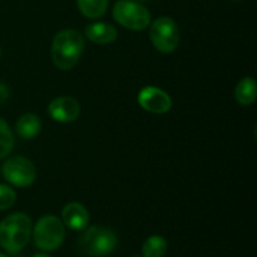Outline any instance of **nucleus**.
<instances>
[{"instance_id": "obj_1", "label": "nucleus", "mask_w": 257, "mask_h": 257, "mask_svg": "<svg viewBox=\"0 0 257 257\" xmlns=\"http://www.w3.org/2000/svg\"><path fill=\"white\" fill-rule=\"evenodd\" d=\"M84 36L75 29H63L57 32L51 41V60L62 69H72L81 59L84 51Z\"/></svg>"}, {"instance_id": "obj_2", "label": "nucleus", "mask_w": 257, "mask_h": 257, "mask_svg": "<svg viewBox=\"0 0 257 257\" xmlns=\"http://www.w3.org/2000/svg\"><path fill=\"white\" fill-rule=\"evenodd\" d=\"M33 223L27 214L14 212L0 221V247L6 254H18L32 238Z\"/></svg>"}, {"instance_id": "obj_3", "label": "nucleus", "mask_w": 257, "mask_h": 257, "mask_svg": "<svg viewBox=\"0 0 257 257\" xmlns=\"http://www.w3.org/2000/svg\"><path fill=\"white\" fill-rule=\"evenodd\" d=\"M119 245L117 235L104 226H87L77 239L78 251L86 257H107Z\"/></svg>"}, {"instance_id": "obj_4", "label": "nucleus", "mask_w": 257, "mask_h": 257, "mask_svg": "<svg viewBox=\"0 0 257 257\" xmlns=\"http://www.w3.org/2000/svg\"><path fill=\"white\" fill-rule=\"evenodd\" d=\"M32 236H33L35 247L38 250L44 253H50L62 247L66 232L60 218L54 215H44L35 223L32 229Z\"/></svg>"}, {"instance_id": "obj_5", "label": "nucleus", "mask_w": 257, "mask_h": 257, "mask_svg": "<svg viewBox=\"0 0 257 257\" xmlns=\"http://www.w3.org/2000/svg\"><path fill=\"white\" fill-rule=\"evenodd\" d=\"M113 18L122 27L137 32L148 29L152 21L149 9L134 0H117L113 6Z\"/></svg>"}, {"instance_id": "obj_6", "label": "nucleus", "mask_w": 257, "mask_h": 257, "mask_svg": "<svg viewBox=\"0 0 257 257\" xmlns=\"http://www.w3.org/2000/svg\"><path fill=\"white\" fill-rule=\"evenodd\" d=\"M149 39L157 51L173 53L181 41V32L176 21L170 17H160L149 24Z\"/></svg>"}, {"instance_id": "obj_7", "label": "nucleus", "mask_w": 257, "mask_h": 257, "mask_svg": "<svg viewBox=\"0 0 257 257\" xmlns=\"http://www.w3.org/2000/svg\"><path fill=\"white\" fill-rule=\"evenodd\" d=\"M2 175L8 185L17 188H27L36 181V167L30 160L17 155L8 158L3 163Z\"/></svg>"}, {"instance_id": "obj_8", "label": "nucleus", "mask_w": 257, "mask_h": 257, "mask_svg": "<svg viewBox=\"0 0 257 257\" xmlns=\"http://www.w3.org/2000/svg\"><path fill=\"white\" fill-rule=\"evenodd\" d=\"M137 101L145 111H149L152 114H164L170 111L173 105L172 96L166 90L155 86L143 87L137 95Z\"/></svg>"}, {"instance_id": "obj_9", "label": "nucleus", "mask_w": 257, "mask_h": 257, "mask_svg": "<svg viewBox=\"0 0 257 257\" xmlns=\"http://www.w3.org/2000/svg\"><path fill=\"white\" fill-rule=\"evenodd\" d=\"M48 116L59 123H71L80 116V102L72 96H57L48 104Z\"/></svg>"}, {"instance_id": "obj_10", "label": "nucleus", "mask_w": 257, "mask_h": 257, "mask_svg": "<svg viewBox=\"0 0 257 257\" xmlns=\"http://www.w3.org/2000/svg\"><path fill=\"white\" fill-rule=\"evenodd\" d=\"M62 223L65 227L71 229V230H77L81 232L89 226L90 221V214L87 211V208L78 202H71L68 205H65L62 208Z\"/></svg>"}, {"instance_id": "obj_11", "label": "nucleus", "mask_w": 257, "mask_h": 257, "mask_svg": "<svg viewBox=\"0 0 257 257\" xmlns=\"http://www.w3.org/2000/svg\"><path fill=\"white\" fill-rule=\"evenodd\" d=\"M83 36L95 44L107 45L117 39V29L113 24H108L104 21H93L84 29Z\"/></svg>"}, {"instance_id": "obj_12", "label": "nucleus", "mask_w": 257, "mask_h": 257, "mask_svg": "<svg viewBox=\"0 0 257 257\" xmlns=\"http://www.w3.org/2000/svg\"><path fill=\"white\" fill-rule=\"evenodd\" d=\"M42 128V122L38 114L35 113H24L15 122V133L23 140L35 139Z\"/></svg>"}, {"instance_id": "obj_13", "label": "nucleus", "mask_w": 257, "mask_h": 257, "mask_svg": "<svg viewBox=\"0 0 257 257\" xmlns=\"http://www.w3.org/2000/svg\"><path fill=\"white\" fill-rule=\"evenodd\" d=\"M256 80L244 77L235 87V99L241 105H251L256 102Z\"/></svg>"}, {"instance_id": "obj_14", "label": "nucleus", "mask_w": 257, "mask_h": 257, "mask_svg": "<svg viewBox=\"0 0 257 257\" xmlns=\"http://www.w3.org/2000/svg\"><path fill=\"white\" fill-rule=\"evenodd\" d=\"M77 8L89 20L101 18L108 8V0H77Z\"/></svg>"}, {"instance_id": "obj_15", "label": "nucleus", "mask_w": 257, "mask_h": 257, "mask_svg": "<svg viewBox=\"0 0 257 257\" xmlns=\"http://www.w3.org/2000/svg\"><path fill=\"white\" fill-rule=\"evenodd\" d=\"M169 244L164 236L152 235L142 245V257H164L167 253Z\"/></svg>"}, {"instance_id": "obj_16", "label": "nucleus", "mask_w": 257, "mask_h": 257, "mask_svg": "<svg viewBox=\"0 0 257 257\" xmlns=\"http://www.w3.org/2000/svg\"><path fill=\"white\" fill-rule=\"evenodd\" d=\"M14 145H15L14 133L6 123V120L0 117V160L6 158L12 152Z\"/></svg>"}, {"instance_id": "obj_17", "label": "nucleus", "mask_w": 257, "mask_h": 257, "mask_svg": "<svg viewBox=\"0 0 257 257\" xmlns=\"http://www.w3.org/2000/svg\"><path fill=\"white\" fill-rule=\"evenodd\" d=\"M17 202L15 190L8 184H0V211L11 209Z\"/></svg>"}, {"instance_id": "obj_18", "label": "nucleus", "mask_w": 257, "mask_h": 257, "mask_svg": "<svg viewBox=\"0 0 257 257\" xmlns=\"http://www.w3.org/2000/svg\"><path fill=\"white\" fill-rule=\"evenodd\" d=\"M9 95H11V90H9L8 84L3 83V81H0V107L8 101Z\"/></svg>"}, {"instance_id": "obj_19", "label": "nucleus", "mask_w": 257, "mask_h": 257, "mask_svg": "<svg viewBox=\"0 0 257 257\" xmlns=\"http://www.w3.org/2000/svg\"><path fill=\"white\" fill-rule=\"evenodd\" d=\"M32 257H51V256H48L47 253H44V251H41V253H36V254H33Z\"/></svg>"}, {"instance_id": "obj_20", "label": "nucleus", "mask_w": 257, "mask_h": 257, "mask_svg": "<svg viewBox=\"0 0 257 257\" xmlns=\"http://www.w3.org/2000/svg\"><path fill=\"white\" fill-rule=\"evenodd\" d=\"M0 257H9V254H5V253H0Z\"/></svg>"}, {"instance_id": "obj_21", "label": "nucleus", "mask_w": 257, "mask_h": 257, "mask_svg": "<svg viewBox=\"0 0 257 257\" xmlns=\"http://www.w3.org/2000/svg\"><path fill=\"white\" fill-rule=\"evenodd\" d=\"M0 57H2V48H0Z\"/></svg>"}, {"instance_id": "obj_22", "label": "nucleus", "mask_w": 257, "mask_h": 257, "mask_svg": "<svg viewBox=\"0 0 257 257\" xmlns=\"http://www.w3.org/2000/svg\"><path fill=\"white\" fill-rule=\"evenodd\" d=\"M134 257H142V256H134Z\"/></svg>"}, {"instance_id": "obj_23", "label": "nucleus", "mask_w": 257, "mask_h": 257, "mask_svg": "<svg viewBox=\"0 0 257 257\" xmlns=\"http://www.w3.org/2000/svg\"><path fill=\"white\" fill-rule=\"evenodd\" d=\"M134 2H139V0H134Z\"/></svg>"}, {"instance_id": "obj_24", "label": "nucleus", "mask_w": 257, "mask_h": 257, "mask_svg": "<svg viewBox=\"0 0 257 257\" xmlns=\"http://www.w3.org/2000/svg\"><path fill=\"white\" fill-rule=\"evenodd\" d=\"M235 2H239V0H235Z\"/></svg>"}]
</instances>
